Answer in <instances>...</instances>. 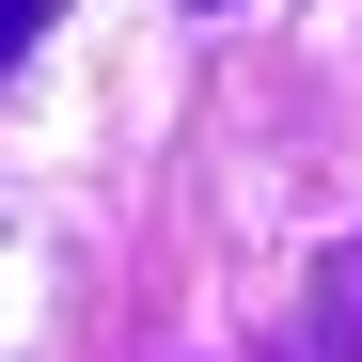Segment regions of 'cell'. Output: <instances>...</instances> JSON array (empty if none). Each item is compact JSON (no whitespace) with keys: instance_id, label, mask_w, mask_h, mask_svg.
<instances>
[{"instance_id":"cell-1","label":"cell","mask_w":362,"mask_h":362,"mask_svg":"<svg viewBox=\"0 0 362 362\" xmlns=\"http://www.w3.org/2000/svg\"><path fill=\"white\" fill-rule=\"evenodd\" d=\"M47 16H64V0H0V79H16L32 47H47Z\"/></svg>"}]
</instances>
